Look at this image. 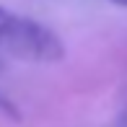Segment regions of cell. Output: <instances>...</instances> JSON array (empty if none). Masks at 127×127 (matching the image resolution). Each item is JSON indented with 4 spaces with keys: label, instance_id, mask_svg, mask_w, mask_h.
<instances>
[{
    "label": "cell",
    "instance_id": "6da1fadb",
    "mask_svg": "<svg viewBox=\"0 0 127 127\" xmlns=\"http://www.w3.org/2000/svg\"><path fill=\"white\" fill-rule=\"evenodd\" d=\"M0 49L10 57L31 62H57L65 55L62 42L55 31L3 5H0Z\"/></svg>",
    "mask_w": 127,
    "mask_h": 127
},
{
    "label": "cell",
    "instance_id": "3957f363",
    "mask_svg": "<svg viewBox=\"0 0 127 127\" xmlns=\"http://www.w3.org/2000/svg\"><path fill=\"white\" fill-rule=\"evenodd\" d=\"M112 3H117V5H127V0H112Z\"/></svg>",
    "mask_w": 127,
    "mask_h": 127
},
{
    "label": "cell",
    "instance_id": "7a4b0ae2",
    "mask_svg": "<svg viewBox=\"0 0 127 127\" xmlns=\"http://www.w3.org/2000/svg\"><path fill=\"white\" fill-rule=\"evenodd\" d=\"M0 114H5V117L10 119H18V109H16V104L10 99H5L3 94H0Z\"/></svg>",
    "mask_w": 127,
    "mask_h": 127
}]
</instances>
